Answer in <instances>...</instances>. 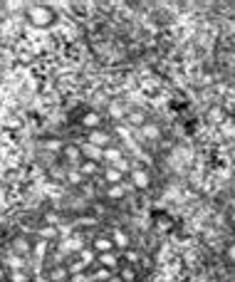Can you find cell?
I'll use <instances>...</instances> for the list:
<instances>
[{"mask_svg":"<svg viewBox=\"0 0 235 282\" xmlns=\"http://www.w3.org/2000/svg\"><path fill=\"white\" fill-rule=\"evenodd\" d=\"M107 111H109V116H112V119H124V116H126V109H124L121 104H114V102L107 106Z\"/></svg>","mask_w":235,"mask_h":282,"instance_id":"cell-17","label":"cell"},{"mask_svg":"<svg viewBox=\"0 0 235 282\" xmlns=\"http://www.w3.org/2000/svg\"><path fill=\"white\" fill-rule=\"evenodd\" d=\"M77 260L84 265V267H89L94 260H97V252H94V247L92 245H87V247H82L79 252H77Z\"/></svg>","mask_w":235,"mask_h":282,"instance_id":"cell-12","label":"cell"},{"mask_svg":"<svg viewBox=\"0 0 235 282\" xmlns=\"http://www.w3.org/2000/svg\"><path fill=\"white\" fill-rule=\"evenodd\" d=\"M109 282H124V280H121L119 275H112V280H109Z\"/></svg>","mask_w":235,"mask_h":282,"instance_id":"cell-20","label":"cell"},{"mask_svg":"<svg viewBox=\"0 0 235 282\" xmlns=\"http://www.w3.org/2000/svg\"><path fill=\"white\" fill-rule=\"evenodd\" d=\"M124 257H126V262H136V260H139L136 250H131V247H129V250H124Z\"/></svg>","mask_w":235,"mask_h":282,"instance_id":"cell-19","label":"cell"},{"mask_svg":"<svg viewBox=\"0 0 235 282\" xmlns=\"http://www.w3.org/2000/svg\"><path fill=\"white\" fill-rule=\"evenodd\" d=\"M131 183L136 186V188H149L151 186V174L144 169V166H139V164H134V169H131Z\"/></svg>","mask_w":235,"mask_h":282,"instance_id":"cell-2","label":"cell"},{"mask_svg":"<svg viewBox=\"0 0 235 282\" xmlns=\"http://www.w3.org/2000/svg\"><path fill=\"white\" fill-rule=\"evenodd\" d=\"M112 240H114V245L117 247H121V250H129V233H124L121 228H114V233H112Z\"/></svg>","mask_w":235,"mask_h":282,"instance_id":"cell-11","label":"cell"},{"mask_svg":"<svg viewBox=\"0 0 235 282\" xmlns=\"http://www.w3.org/2000/svg\"><path fill=\"white\" fill-rule=\"evenodd\" d=\"M119 277H121L124 282H134V280H136V267H134V265H121Z\"/></svg>","mask_w":235,"mask_h":282,"instance_id":"cell-16","label":"cell"},{"mask_svg":"<svg viewBox=\"0 0 235 282\" xmlns=\"http://www.w3.org/2000/svg\"><path fill=\"white\" fill-rule=\"evenodd\" d=\"M82 126H87V129H92V131L99 129V126H102V116H99V111H94V109L87 111V114L82 116Z\"/></svg>","mask_w":235,"mask_h":282,"instance_id":"cell-9","label":"cell"},{"mask_svg":"<svg viewBox=\"0 0 235 282\" xmlns=\"http://www.w3.org/2000/svg\"><path fill=\"white\" fill-rule=\"evenodd\" d=\"M121 159H124V156H121V149H119V146H107V149H104V161H107L109 166H117Z\"/></svg>","mask_w":235,"mask_h":282,"instance_id":"cell-10","label":"cell"},{"mask_svg":"<svg viewBox=\"0 0 235 282\" xmlns=\"http://www.w3.org/2000/svg\"><path fill=\"white\" fill-rule=\"evenodd\" d=\"M92 247H94V252L97 255H104V252H114V240L112 238H94V243H92Z\"/></svg>","mask_w":235,"mask_h":282,"instance_id":"cell-6","label":"cell"},{"mask_svg":"<svg viewBox=\"0 0 235 282\" xmlns=\"http://www.w3.org/2000/svg\"><path fill=\"white\" fill-rule=\"evenodd\" d=\"M97 262H99V267H107V270H117L119 267V255L117 252H104V255H97Z\"/></svg>","mask_w":235,"mask_h":282,"instance_id":"cell-7","label":"cell"},{"mask_svg":"<svg viewBox=\"0 0 235 282\" xmlns=\"http://www.w3.org/2000/svg\"><path fill=\"white\" fill-rule=\"evenodd\" d=\"M65 181H67L70 186H79V188L87 186V178L82 176V171H79V169H70V166H67V171H65Z\"/></svg>","mask_w":235,"mask_h":282,"instance_id":"cell-5","label":"cell"},{"mask_svg":"<svg viewBox=\"0 0 235 282\" xmlns=\"http://www.w3.org/2000/svg\"><path fill=\"white\" fill-rule=\"evenodd\" d=\"M102 174H104V181H107V186H119V183H124V171H119L117 166H104L102 169Z\"/></svg>","mask_w":235,"mask_h":282,"instance_id":"cell-3","label":"cell"},{"mask_svg":"<svg viewBox=\"0 0 235 282\" xmlns=\"http://www.w3.org/2000/svg\"><path fill=\"white\" fill-rule=\"evenodd\" d=\"M230 223H233V225H235V211H233V213H230Z\"/></svg>","mask_w":235,"mask_h":282,"instance_id":"cell-21","label":"cell"},{"mask_svg":"<svg viewBox=\"0 0 235 282\" xmlns=\"http://www.w3.org/2000/svg\"><path fill=\"white\" fill-rule=\"evenodd\" d=\"M82 156H87V161H104V149L99 146H92V144H84L82 146Z\"/></svg>","mask_w":235,"mask_h":282,"instance_id":"cell-8","label":"cell"},{"mask_svg":"<svg viewBox=\"0 0 235 282\" xmlns=\"http://www.w3.org/2000/svg\"><path fill=\"white\" fill-rule=\"evenodd\" d=\"M25 18L35 28H47L55 20V13L47 5H30V8H25Z\"/></svg>","mask_w":235,"mask_h":282,"instance_id":"cell-1","label":"cell"},{"mask_svg":"<svg viewBox=\"0 0 235 282\" xmlns=\"http://www.w3.org/2000/svg\"><path fill=\"white\" fill-rule=\"evenodd\" d=\"M77 169L82 171V176H84V178H89V176H94V174L99 171V164H97V161H87V159H84Z\"/></svg>","mask_w":235,"mask_h":282,"instance_id":"cell-14","label":"cell"},{"mask_svg":"<svg viewBox=\"0 0 235 282\" xmlns=\"http://www.w3.org/2000/svg\"><path fill=\"white\" fill-rule=\"evenodd\" d=\"M107 198H124L126 196V183H119V186H107Z\"/></svg>","mask_w":235,"mask_h":282,"instance_id":"cell-15","label":"cell"},{"mask_svg":"<svg viewBox=\"0 0 235 282\" xmlns=\"http://www.w3.org/2000/svg\"><path fill=\"white\" fill-rule=\"evenodd\" d=\"M139 131H141V134H144V136H146L149 141H156V139L161 136V129H158L156 124H151V121H146V124H144V126H141Z\"/></svg>","mask_w":235,"mask_h":282,"instance_id":"cell-13","label":"cell"},{"mask_svg":"<svg viewBox=\"0 0 235 282\" xmlns=\"http://www.w3.org/2000/svg\"><path fill=\"white\" fill-rule=\"evenodd\" d=\"M225 260L235 265V245H228V247H225Z\"/></svg>","mask_w":235,"mask_h":282,"instance_id":"cell-18","label":"cell"},{"mask_svg":"<svg viewBox=\"0 0 235 282\" xmlns=\"http://www.w3.org/2000/svg\"><path fill=\"white\" fill-rule=\"evenodd\" d=\"M109 141H112V136H109L104 129H94V131H89V144H92V146L107 149V146H109Z\"/></svg>","mask_w":235,"mask_h":282,"instance_id":"cell-4","label":"cell"}]
</instances>
